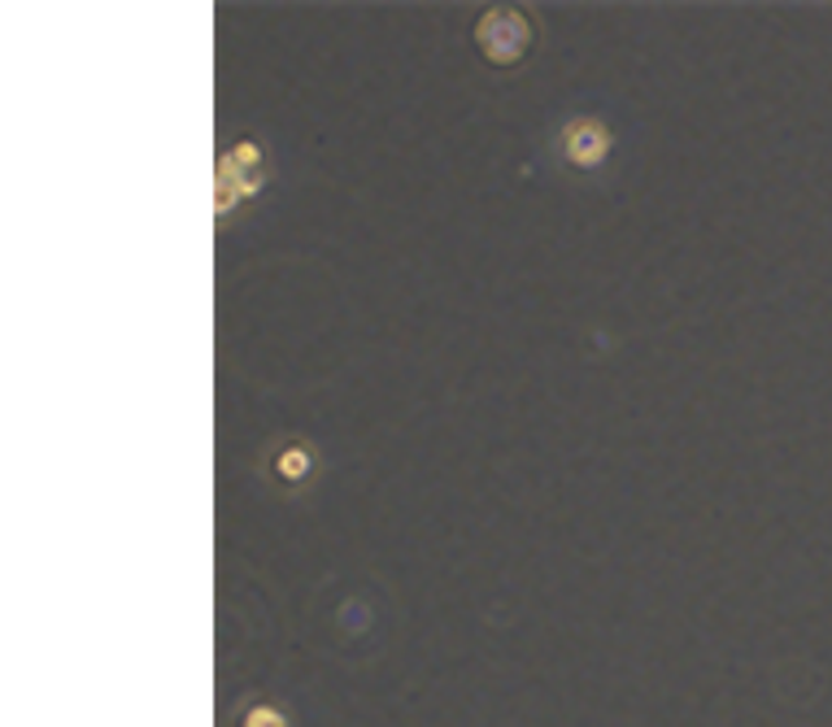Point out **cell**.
Here are the masks:
<instances>
[{
    "instance_id": "6da1fadb",
    "label": "cell",
    "mask_w": 832,
    "mask_h": 727,
    "mask_svg": "<svg viewBox=\"0 0 832 727\" xmlns=\"http://www.w3.org/2000/svg\"><path fill=\"white\" fill-rule=\"evenodd\" d=\"M479 44H484V53L488 57H497V61H510V57H523V48H528V26H523V18L519 13H488L484 22H479Z\"/></svg>"
},
{
    "instance_id": "7a4b0ae2",
    "label": "cell",
    "mask_w": 832,
    "mask_h": 727,
    "mask_svg": "<svg viewBox=\"0 0 832 727\" xmlns=\"http://www.w3.org/2000/svg\"><path fill=\"white\" fill-rule=\"evenodd\" d=\"M606 148H610V139H606L601 122H576L567 131V153H572L576 166H597L606 157Z\"/></svg>"
},
{
    "instance_id": "3957f363",
    "label": "cell",
    "mask_w": 832,
    "mask_h": 727,
    "mask_svg": "<svg viewBox=\"0 0 832 727\" xmlns=\"http://www.w3.org/2000/svg\"><path fill=\"white\" fill-rule=\"evenodd\" d=\"M279 471H284L288 480H297V476H306V471H310V454H306V449H288V454L279 458Z\"/></svg>"
}]
</instances>
